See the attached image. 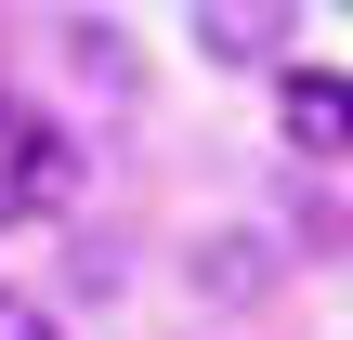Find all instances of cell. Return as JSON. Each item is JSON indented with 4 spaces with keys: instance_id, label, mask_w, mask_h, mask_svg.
I'll return each instance as SVG.
<instances>
[{
    "instance_id": "6da1fadb",
    "label": "cell",
    "mask_w": 353,
    "mask_h": 340,
    "mask_svg": "<svg viewBox=\"0 0 353 340\" xmlns=\"http://www.w3.org/2000/svg\"><path fill=\"white\" fill-rule=\"evenodd\" d=\"M65 197H79V144H65L39 105L0 92V223H39V210H65Z\"/></svg>"
},
{
    "instance_id": "7a4b0ae2",
    "label": "cell",
    "mask_w": 353,
    "mask_h": 340,
    "mask_svg": "<svg viewBox=\"0 0 353 340\" xmlns=\"http://www.w3.org/2000/svg\"><path fill=\"white\" fill-rule=\"evenodd\" d=\"M275 118H288L301 157H353V79L341 66H288L275 79Z\"/></svg>"
},
{
    "instance_id": "3957f363",
    "label": "cell",
    "mask_w": 353,
    "mask_h": 340,
    "mask_svg": "<svg viewBox=\"0 0 353 340\" xmlns=\"http://www.w3.org/2000/svg\"><path fill=\"white\" fill-rule=\"evenodd\" d=\"M196 39H210L223 66H262V52L288 39V13H275V0H210V13H196Z\"/></svg>"
},
{
    "instance_id": "277c9868",
    "label": "cell",
    "mask_w": 353,
    "mask_h": 340,
    "mask_svg": "<svg viewBox=\"0 0 353 340\" xmlns=\"http://www.w3.org/2000/svg\"><path fill=\"white\" fill-rule=\"evenodd\" d=\"M0 340H52V314H39V301H13V288H0Z\"/></svg>"
}]
</instances>
